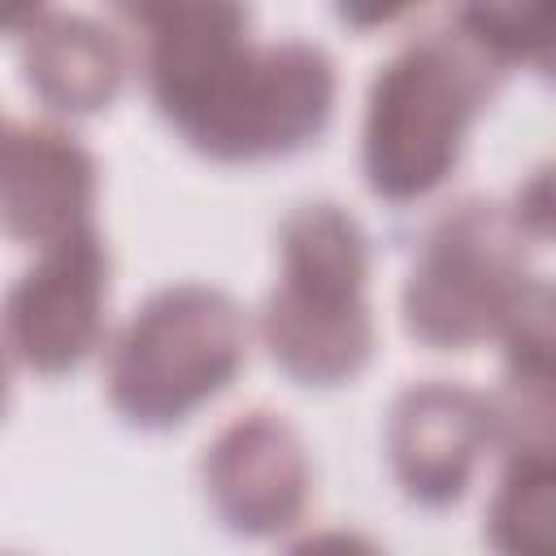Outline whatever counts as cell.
Wrapping results in <instances>:
<instances>
[{"label":"cell","instance_id":"17","mask_svg":"<svg viewBox=\"0 0 556 556\" xmlns=\"http://www.w3.org/2000/svg\"><path fill=\"white\" fill-rule=\"evenodd\" d=\"M4 126H9V122H4V117H0V135H4Z\"/></svg>","mask_w":556,"mask_h":556},{"label":"cell","instance_id":"4","mask_svg":"<svg viewBox=\"0 0 556 556\" xmlns=\"http://www.w3.org/2000/svg\"><path fill=\"white\" fill-rule=\"evenodd\" d=\"M252 317L213 282L152 291L104 343V400L135 430H174L243 369Z\"/></svg>","mask_w":556,"mask_h":556},{"label":"cell","instance_id":"9","mask_svg":"<svg viewBox=\"0 0 556 556\" xmlns=\"http://www.w3.org/2000/svg\"><path fill=\"white\" fill-rule=\"evenodd\" d=\"M100 165L61 122H13L0 135V235L22 248H52L96 226Z\"/></svg>","mask_w":556,"mask_h":556},{"label":"cell","instance_id":"10","mask_svg":"<svg viewBox=\"0 0 556 556\" xmlns=\"http://www.w3.org/2000/svg\"><path fill=\"white\" fill-rule=\"evenodd\" d=\"M17 43H22V83L56 117L104 113L126 87L130 48L122 30L96 17L43 9Z\"/></svg>","mask_w":556,"mask_h":556},{"label":"cell","instance_id":"8","mask_svg":"<svg viewBox=\"0 0 556 556\" xmlns=\"http://www.w3.org/2000/svg\"><path fill=\"white\" fill-rule=\"evenodd\" d=\"M491 452V404L482 391L447 378L413 382L387 413V465L395 486L421 508L465 500Z\"/></svg>","mask_w":556,"mask_h":556},{"label":"cell","instance_id":"7","mask_svg":"<svg viewBox=\"0 0 556 556\" xmlns=\"http://www.w3.org/2000/svg\"><path fill=\"white\" fill-rule=\"evenodd\" d=\"M200 482L213 517L230 534L278 539L291 534L308 513L313 460L300 430L287 417L252 408L208 439Z\"/></svg>","mask_w":556,"mask_h":556},{"label":"cell","instance_id":"2","mask_svg":"<svg viewBox=\"0 0 556 556\" xmlns=\"http://www.w3.org/2000/svg\"><path fill=\"white\" fill-rule=\"evenodd\" d=\"M504 70L452 22L408 35L369 78L361 117V174L382 204L434 195L460 165L465 143Z\"/></svg>","mask_w":556,"mask_h":556},{"label":"cell","instance_id":"1","mask_svg":"<svg viewBox=\"0 0 556 556\" xmlns=\"http://www.w3.org/2000/svg\"><path fill=\"white\" fill-rule=\"evenodd\" d=\"M152 109L200 156L261 165L321 139L339 74L308 39H252L239 4H122Z\"/></svg>","mask_w":556,"mask_h":556},{"label":"cell","instance_id":"15","mask_svg":"<svg viewBox=\"0 0 556 556\" xmlns=\"http://www.w3.org/2000/svg\"><path fill=\"white\" fill-rule=\"evenodd\" d=\"M4 408H9V356L0 348V417H4Z\"/></svg>","mask_w":556,"mask_h":556},{"label":"cell","instance_id":"14","mask_svg":"<svg viewBox=\"0 0 556 556\" xmlns=\"http://www.w3.org/2000/svg\"><path fill=\"white\" fill-rule=\"evenodd\" d=\"M282 556H387L378 539H369L356 526H321L300 534Z\"/></svg>","mask_w":556,"mask_h":556},{"label":"cell","instance_id":"6","mask_svg":"<svg viewBox=\"0 0 556 556\" xmlns=\"http://www.w3.org/2000/svg\"><path fill=\"white\" fill-rule=\"evenodd\" d=\"M113 256L100 226H87L43 252L0 295V348L9 365L39 378H65L104 343Z\"/></svg>","mask_w":556,"mask_h":556},{"label":"cell","instance_id":"13","mask_svg":"<svg viewBox=\"0 0 556 556\" xmlns=\"http://www.w3.org/2000/svg\"><path fill=\"white\" fill-rule=\"evenodd\" d=\"M504 208H508L513 226H517L530 243H543L547 230H552V178H547V169H534L530 182L517 187L513 204H504Z\"/></svg>","mask_w":556,"mask_h":556},{"label":"cell","instance_id":"3","mask_svg":"<svg viewBox=\"0 0 556 556\" xmlns=\"http://www.w3.org/2000/svg\"><path fill=\"white\" fill-rule=\"evenodd\" d=\"M252 334L300 387L352 382L374 361L369 235L343 204L304 200L278 222V278Z\"/></svg>","mask_w":556,"mask_h":556},{"label":"cell","instance_id":"12","mask_svg":"<svg viewBox=\"0 0 556 556\" xmlns=\"http://www.w3.org/2000/svg\"><path fill=\"white\" fill-rule=\"evenodd\" d=\"M452 26L504 74L513 65H547L552 4H469L452 13Z\"/></svg>","mask_w":556,"mask_h":556},{"label":"cell","instance_id":"11","mask_svg":"<svg viewBox=\"0 0 556 556\" xmlns=\"http://www.w3.org/2000/svg\"><path fill=\"white\" fill-rule=\"evenodd\" d=\"M552 456H504L486 504V547L495 556H556Z\"/></svg>","mask_w":556,"mask_h":556},{"label":"cell","instance_id":"16","mask_svg":"<svg viewBox=\"0 0 556 556\" xmlns=\"http://www.w3.org/2000/svg\"><path fill=\"white\" fill-rule=\"evenodd\" d=\"M0 556H22V552H0Z\"/></svg>","mask_w":556,"mask_h":556},{"label":"cell","instance_id":"5","mask_svg":"<svg viewBox=\"0 0 556 556\" xmlns=\"http://www.w3.org/2000/svg\"><path fill=\"white\" fill-rule=\"evenodd\" d=\"M530 239L513 226L508 208L465 195L439 208L408 261L400 287V317L413 343L430 352H469L500 334L526 287Z\"/></svg>","mask_w":556,"mask_h":556}]
</instances>
